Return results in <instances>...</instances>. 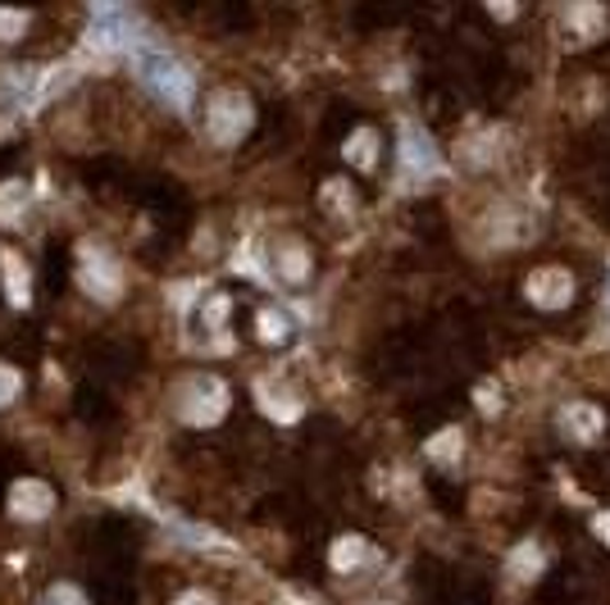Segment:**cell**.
<instances>
[{"instance_id": "2e32d148", "label": "cell", "mask_w": 610, "mask_h": 605, "mask_svg": "<svg viewBox=\"0 0 610 605\" xmlns=\"http://www.w3.org/2000/svg\"><path fill=\"white\" fill-rule=\"evenodd\" d=\"M538 569H542V551L533 547V541H524L510 560V579H529V573H538Z\"/></svg>"}, {"instance_id": "44dd1931", "label": "cell", "mask_w": 610, "mask_h": 605, "mask_svg": "<svg viewBox=\"0 0 610 605\" xmlns=\"http://www.w3.org/2000/svg\"><path fill=\"white\" fill-rule=\"evenodd\" d=\"M592 528H597V537L610 547V510H606V514H597V524H592Z\"/></svg>"}, {"instance_id": "ffe728a7", "label": "cell", "mask_w": 610, "mask_h": 605, "mask_svg": "<svg viewBox=\"0 0 610 605\" xmlns=\"http://www.w3.org/2000/svg\"><path fill=\"white\" fill-rule=\"evenodd\" d=\"M27 27V14L23 10H0V42H14Z\"/></svg>"}, {"instance_id": "30bf717a", "label": "cell", "mask_w": 610, "mask_h": 605, "mask_svg": "<svg viewBox=\"0 0 610 605\" xmlns=\"http://www.w3.org/2000/svg\"><path fill=\"white\" fill-rule=\"evenodd\" d=\"M0 278H5L10 306H27V264L14 251H0Z\"/></svg>"}, {"instance_id": "ba28073f", "label": "cell", "mask_w": 610, "mask_h": 605, "mask_svg": "<svg viewBox=\"0 0 610 605\" xmlns=\"http://www.w3.org/2000/svg\"><path fill=\"white\" fill-rule=\"evenodd\" d=\"M561 423H565V433H569L574 442H597V437H601V429H606L601 410H597V406H588V401L569 406V410L561 414Z\"/></svg>"}, {"instance_id": "7c38bea8", "label": "cell", "mask_w": 610, "mask_h": 605, "mask_svg": "<svg viewBox=\"0 0 610 605\" xmlns=\"http://www.w3.org/2000/svg\"><path fill=\"white\" fill-rule=\"evenodd\" d=\"M332 569H355V564H364V560H370V541H364V537H342V541H332Z\"/></svg>"}, {"instance_id": "9a60e30c", "label": "cell", "mask_w": 610, "mask_h": 605, "mask_svg": "<svg viewBox=\"0 0 610 605\" xmlns=\"http://www.w3.org/2000/svg\"><path fill=\"white\" fill-rule=\"evenodd\" d=\"M279 274H283L287 283H301L305 274H310V255H305L301 247H287V251L279 255Z\"/></svg>"}, {"instance_id": "8fae6325", "label": "cell", "mask_w": 610, "mask_h": 605, "mask_svg": "<svg viewBox=\"0 0 610 605\" xmlns=\"http://www.w3.org/2000/svg\"><path fill=\"white\" fill-rule=\"evenodd\" d=\"M347 160L355 164V169H374L379 164V133L374 128H355L351 137H347Z\"/></svg>"}, {"instance_id": "e0dca14e", "label": "cell", "mask_w": 610, "mask_h": 605, "mask_svg": "<svg viewBox=\"0 0 610 605\" xmlns=\"http://www.w3.org/2000/svg\"><path fill=\"white\" fill-rule=\"evenodd\" d=\"M287 315L283 310H260V338L264 342H287Z\"/></svg>"}, {"instance_id": "4fadbf2b", "label": "cell", "mask_w": 610, "mask_h": 605, "mask_svg": "<svg viewBox=\"0 0 610 605\" xmlns=\"http://www.w3.org/2000/svg\"><path fill=\"white\" fill-rule=\"evenodd\" d=\"M423 450H429V460L433 465H455V460H461V450H465V442H461V429H442L429 446H423Z\"/></svg>"}, {"instance_id": "ac0fdd59", "label": "cell", "mask_w": 610, "mask_h": 605, "mask_svg": "<svg viewBox=\"0 0 610 605\" xmlns=\"http://www.w3.org/2000/svg\"><path fill=\"white\" fill-rule=\"evenodd\" d=\"M19 391H23V374L10 369V365H0V406H10Z\"/></svg>"}, {"instance_id": "3957f363", "label": "cell", "mask_w": 610, "mask_h": 605, "mask_svg": "<svg viewBox=\"0 0 610 605\" xmlns=\"http://www.w3.org/2000/svg\"><path fill=\"white\" fill-rule=\"evenodd\" d=\"M251 101L241 92H215V101H210V137H215V146H237L241 137L251 133Z\"/></svg>"}, {"instance_id": "8992f818", "label": "cell", "mask_w": 610, "mask_h": 605, "mask_svg": "<svg viewBox=\"0 0 610 605\" xmlns=\"http://www.w3.org/2000/svg\"><path fill=\"white\" fill-rule=\"evenodd\" d=\"M78 278H82V287H87L91 296H97V300H114L118 287H124V278H118L114 260H110L101 247H87V241H82V269H78Z\"/></svg>"}, {"instance_id": "603a6c76", "label": "cell", "mask_w": 610, "mask_h": 605, "mask_svg": "<svg viewBox=\"0 0 610 605\" xmlns=\"http://www.w3.org/2000/svg\"><path fill=\"white\" fill-rule=\"evenodd\" d=\"M478 406H483V410H497L501 401H493V391H487V387H483V391H478Z\"/></svg>"}, {"instance_id": "6da1fadb", "label": "cell", "mask_w": 610, "mask_h": 605, "mask_svg": "<svg viewBox=\"0 0 610 605\" xmlns=\"http://www.w3.org/2000/svg\"><path fill=\"white\" fill-rule=\"evenodd\" d=\"M133 55H137V78L146 82V92L160 96L173 110H188V101H192V73L182 69V59L169 55L165 46H156V42H142Z\"/></svg>"}, {"instance_id": "52a82bcc", "label": "cell", "mask_w": 610, "mask_h": 605, "mask_svg": "<svg viewBox=\"0 0 610 605\" xmlns=\"http://www.w3.org/2000/svg\"><path fill=\"white\" fill-rule=\"evenodd\" d=\"M50 510H55L50 482H42V478H19L14 488H10V514H14V520L37 524V520H46Z\"/></svg>"}, {"instance_id": "5bb4252c", "label": "cell", "mask_w": 610, "mask_h": 605, "mask_svg": "<svg viewBox=\"0 0 610 605\" xmlns=\"http://www.w3.org/2000/svg\"><path fill=\"white\" fill-rule=\"evenodd\" d=\"M606 14L597 10V5H574L569 14H565V27H569V33H574V42H592L597 33H592V27L601 23Z\"/></svg>"}, {"instance_id": "7402d4cb", "label": "cell", "mask_w": 610, "mask_h": 605, "mask_svg": "<svg viewBox=\"0 0 610 605\" xmlns=\"http://www.w3.org/2000/svg\"><path fill=\"white\" fill-rule=\"evenodd\" d=\"M178 605H215L205 592H188V596H178Z\"/></svg>"}, {"instance_id": "d6986e66", "label": "cell", "mask_w": 610, "mask_h": 605, "mask_svg": "<svg viewBox=\"0 0 610 605\" xmlns=\"http://www.w3.org/2000/svg\"><path fill=\"white\" fill-rule=\"evenodd\" d=\"M46 605H87V596H82V587H74V583H55V587L46 592Z\"/></svg>"}, {"instance_id": "5b68a950", "label": "cell", "mask_w": 610, "mask_h": 605, "mask_svg": "<svg viewBox=\"0 0 610 605\" xmlns=\"http://www.w3.org/2000/svg\"><path fill=\"white\" fill-rule=\"evenodd\" d=\"M228 410V391L219 378H196L188 401H182V419L196 423V429H210V423H219Z\"/></svg>"}, {"instance_id": "9c48e42d", "label": "cell", "mask_w": 610, "mask_h": 605, "mask_svg": "<svg viewBox=\"0 0 610 605\" xmlns=\"http://www.w3.org/2000/svg\"><path fill=\"white\" fill-rule=\"evenodd\" d=\"M402 169L406 173H429L433 169V146L419 128H406V137H402Z\"/></svg>"}, {"instance_id": "277c9868", "label": "cell", "mask_w": 610, "mask_h": 605, "mask_svg": "<svg viewBox=\"0 0 610 605\" xmlns=\"http://www.w3.org/2000/svg\"><path fill=\"white\" fill-rule=\"evenodd\" d=\"M524 296L533 300L538 310H565L569 300H574V274H569V269H561V264H542V269H533V274H529Z\"/></svg>"}, {"instance_id": "7a4b0ae2", "label": "cell", "mask_w": 610, "mask_h": 605, "mask_svg": "<svg viewBox=\"0 0 610 605\" xmlns=\"http://www.w3.org/2000/svg\"><path fill=\"white\" fill-rule=\"evenodd\" d=\"M87 46L114 55V50H137L142 46V23L133 10H118V5H97L87 23Z\"/></svg>"}]
</instances>
